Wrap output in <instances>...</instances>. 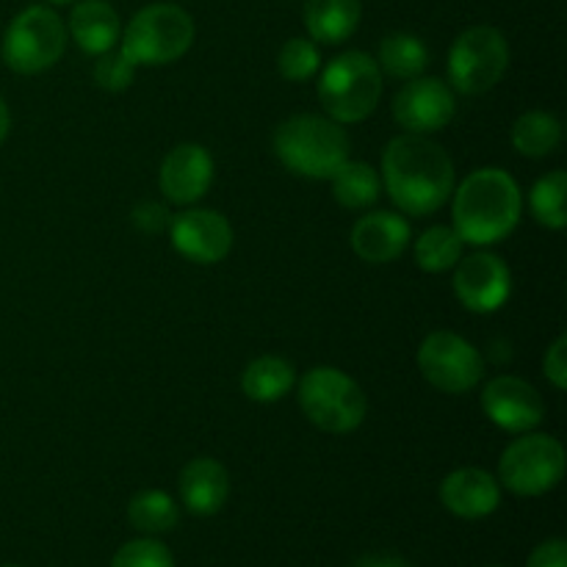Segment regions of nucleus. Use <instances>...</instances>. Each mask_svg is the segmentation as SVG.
<instances>
[{"instance_id":"f257e3e1","label":"nucleus","mask_w":567,"mask_h":567,"mask_svg":"<svg viewBox=\"0 0 567 567\" xmlns=\"http://www.w3.org/2000/svg\"><path fill=\"white\" fill-rule=\"evenodd\" d=\"M382 181L399 210L430 216L454 194V164L437 142L404 133L382 153Z\"/></svg>"},{"instance_id":"f03ea898","label":"nucleus","mask_w":567,"mask_h":567,"mask_svg":"<svg viewBox=\"0 0 567 567\" xmlns=\"http://www.w3.org/2000/svg\"><path fill=\"white\" fill-rule=\"evenodd\" d=\"M520 205V188L509 172L496 166L476 169L460 183L454 194V230L465 244H496L518 227Z\"/></svg>"},{"instance_id":"7ed1b4c3","label":"nucleus","mask_w":567,"mask_h":567,"mask_svg":"<svg viewBox=\"0 0 567 567\" xmlns=\"http://www.w3.org/2000/svg\"><path fill=\"white\" fill-rule=\"evenodd\" d=\"M275 153L293 175L324 181L349 161V136L336 120L299 114L275 131Z\"/></svg>"},{"instance_id":"20e7f679","label":"nucleus","mask_w":567,"mask_h":567,"mask_svg":"<svg viewBox=\"0 0 567 567\" xmlns=\"http://www.w3.org/2000/svg\"><path fill=\"white\" fill-rule=\"evenodd\" d=\"M194 33H197V28H194L192 14L186 9H181V6H144L127 22L125 39H122V53L136 66H164L183 59L192 50Z\"/></svg>"},{"instance_id":"39448f33","label":"nucleus","mask_w":567,"mask_h":567,"mask_svg":"<svg viewBox=\"0 0 567 567\" xmlns=\"http://www.w3.org/2000/svg\"><path fill=\"white\" fill-rule=\"evenodd\" d=\"M382 97V72L371 55L347 50L324 66L319 100L336 122H363Z\"/></svg>"},{"instance_id":"423d86ee","label":"nucleus","mask_w":567,"mask_h":567,"mask_svg":"<svg viewBox=\"0 0 567 567\" xmlns=\"http://www.w3.org/2000/svg\"><path fill=\"white\" fill-rule=\"evenodd\" d=\"M299 408L319 430L332 435L354 432L369 413V402L358 382L332 365H319L302 377Z\"/></svg>"},{"instance_id":"0eeeda50","label":"nucleus","mask_w":567,"mask_h":567,"mask_svg":"<svg viewBox=\"0 0 567 567\" xmlns=\"http://www.w3.org/2000/svg\"><path fill=\"white\" fill-rule=\"evenodd\" d=\"M66 50V28L48 6H28L3 33V61L20 75L50 70Z\"/></svg>"},{"instance_id":"6e6552de","label":"nucleus","mask_w":567,"mask_h":567,"mask_svg":"<svg viewBox=\"0 0 567 567\" xmlns=\"http://www.w3.org/2000/svg\"><path fill=\"white\" fill-rule=\"evenodd\" d=\"M509 66V44L493 25H474L454 39L449 50V81L460 94H485Z\"/></svg>"},{"instance_id":"1a4fd4ad","label":"nucleus","mask_w":567,"mask_h":567,"mask_svg":"<svg viewBox=\"0 0 567 567\" xmlns=\"http://www.w3.org/2000/svg\"><path fill=\"white\" fill-rule=\"evenodd\" d=\"M565 476V449L551 435H526L504 449L498 480L515 496H543Z\"/></svg>"},{"instance_id":"9d476101","label":"nucleus","mask_w":567,"mask_h":567,"mask_svg":"<svg viewBox=\"0 0 567 567\" xmlns=\"http://www.w3.org/2000/svg\"><path fill=\"white\" fill-rule=\"evenodd\" d=\"M419 369L430 385L443 393H468L485 374V360L457 332L437 330L419 349Z\"/></svg>"},{"instance_id":"9b49d317","label":"nucleus","mask_w":567,"mask_h":567,"mask_svg":"<svg viewBox=\"0 0 567 567\" xmlns=\"http://www.w3.org/2000/svg\"><path fill=\"white\" fill-rule=\"evenodd\" d=\"M454 111H457V103H454L452 86L437 78H413L393 100V116L399 125L419 136L443 131L454 120Z\"/></svg>"},{"instance_id":"f8f14e48","label":"nucleus","mask_w":567,"mask_h":567,"mask_svg":"<svg viewBox=\"0 0 567 567\" xmlns=\"http://www.w3.org/2000/svg\"><path fill=\"white\" fill-rule=\"evenodd\" d=\"M454 293L474 313H493L502 308L513 291L507 264L491 252L468 255L454 266Z\"/></svg>"},{"instance_id":"ddd939ff","label":"nucleus","mask_w":567,"mask_h":567,"mask_svg":"<svg viewBox=\"0 0 567 567\" xmlns=\"http://www.w3.org/2000/svg\"><path fill=\"white\" fill-rule=\"evenodd\" d=\"M172 244L183 258L194 264H219L233 249V227L219 210H183L169 225Z\"/></svg>"},{"instance_id":"4468645a","label":"nucleus","mask_w":567,"mask_h":567,"mask_svg":"<svg viewBox=\"0 0 567 567\" xmlns=\"http://www.w3.org/2000/svg\"><path fill=\"white\" fill-rule=\"evenodd\" d=\"M482 410L507 432H529L546 415V402L535 385L520 377H496L482 391Z\"/></svg>"},{"instance_id":"2eb2a0df","label":"nucleus","mask_w":567,"mask_h":567,"mask_svg":"<svg viewBox=\"0 0 567 567\" xmlns=\"http://www.w3.org/2000/svg\"><path fill=\"white\" fill-rule=\"evenodd\" d=\"M161 192L169 203L192 205L208 194L214 183V158L203 144H177L161 164Z\"/></svg>"},{"instance_id":"dca6fc26","label":"nucleus","mask_w":567,"mask_h":567,"mask_svg":"<svg viewBox=\"0 0 567 567\" xmlns=\"http://www.w3.org/2000/svg\"><path fill=\"white\" fill-rule=\"evenodd\" d=\"M441 502L457 518L480 520L496 513V507L502 504V487L487 471L460 468L443 480Z\"/></svg>"},{"instance_id":"f3484780","label":"nucleus","mask_w":567,"mask_h":567,"mask_svg":"<svg viewBox=\"0 0 567 567\" xmlns=\"http://www.w3.org/2000/svg\"><path fill=\"white\" fill-rule=\"evenodd\" d=\"M410 225L404 216L377 210L363 216L352 230V249L365 264H391L408 249Z\"/></svg>"},{"instance_id":"a211bd4d","label":"nucleus","mask_w":567,"mask_h":567,"mask_svg":"<svg viewBox=\"0 0 567 567\" xmlns=\"http://www.w3.org/2000/svg\"><path fill=\"white\" fill-rule=\"evenodd\" d=\"M227 496H230V476L216 460L197 457L181 471V498L188 513L208 518L225 507Z\"/></svg>"},{"instance_id":"6ab92c4d","label":"nucleus","mask_w":567,"mask_h":567,"mask_svg":"<svg viewBox=\"0 0 567 567\" xmlns=\"http://www.w3.org/2000/svg\"><path fill=\"white\" fill-rule=\"evenodd\" d=\"M122 22L105 0H81L70 14V37L89 55H100L120 42Z\"/></svg>"},{"instance_id":"aec40b11","label":"nucleus","mask_w":567,"mask_h":567,"mask_svg":"<svg viewBox=\"0 0 567 567\" xmlns=\"http://www.w3.org/2000/svg\"><path fill=\"white\" fill-rule=\"evenodd\" d=\"M360 0H305V25L321 44H341L358 31Z\"/></svg>"},{"instance_id":"412c9836","label":"nucleus","mask_w":567,"mask_h":567,"mask_svg":"<svg viewBox=\"0 0 567 567\" xmlns=\"http://www.w3.org/2000/svg\"><path fill=\"white\" fill-rule=\"evenodd\" d=\"M293 385H297V371H293V365L288 360L275 358V354L252 360L244 369L241 377V388L247 393V399L260 404L277 402L286 393H291Z\"/></svg>"},{"instance_id":"4be33fe9","label":"nucleus","mask_w":567,"mask_h":567,"mask_svg":"<svg viewBox=\"0 0 567 567\" xmlns=\"http://www.w3.org/2000/svg\"><path fill=\"white\" fill-rule=\"evenodd\" d=\"M563 142V125L546 111H526L513 125V147L526 158H546Z\"/></svg>"},{"instance_id":"5701e85b","label":"nucleus","mask_w":567,"mask_h":567,"mask_svg":"<svg viewBox=\"0 0 567 567\" xmlns=\"http://www.w3.org/2000/svg\"><path fill=\"white\" fill-rule=\"evenodd\" d=\"M430 64V53H426V44L421 42L413 33H391V37L382 39L380 44V72L399 78V81H413Z\"/></svg>"},{"instance_id":"b1692460","label":"nucleus","mask_w":567,"mask_h":567,"mask_svg":"<svg viewBox=\"0 0 567 567\" xmlns=\"http://www.w3.org/2000/svg\"><path fill=\"white\" fill-rule=\"evenodd\" d=\"M127 520L142 535H164L172 532L181 520V509L164 491H142L127 504Z\"/></svg>"},{"instance_id":"393cba45","label":"nucleus","mask_w":567,"mask_h":567,"mask_svg":"<svg viewBox=\"0 0 567 567\" xmlns=\"http://www.w3.org/2000/svg\"><path fill=\"white\" fill-rule=\"evenodd\" d=\"M330 181L332 194H336V199L343 208H369L380 197V177L363 161H347V164L338 166V172Z\"/></svg>"},{"instance_id":"a878e982","label":"nucleus","mask_w":567,"mask_h":567,"mask_svg":"<svg viewBox=\"0 0 567 567\" xmlns=\"http://www.w3.org/2000/svg\"><path fill=\"white\" fill-rule=\"evenodd\" d=\"M565 197H567V175L563 169L548 172L546 177L535 183L529 194V208L532 216L540 221L548 230H563L567 225V210H565Z\"/></svg>"},{"instance_id":"bb28decb","label":"nucleus","mask_w":567,"mask_h":567,"mask_svg":"<svg viewBox=\"0 0 567 567\" xmlns=\"http://www.w3.org/2000/svg\"><path fill=\"white\" fill-rule=\"evenodd\" d=\"M460 255H463V238L457 236L454 227L435 225L415 241V260L424 271H449L457 266Z\"/></svg>"},{"instance_id":"cd10ccee","label":"nucleus","mask_w":567,"mask_h":567,"mask_svg":"<svg viewBox=\"0 0 567 567\" xmlns=\"http://www.w3.org/2000/svg\"><path fill=\"white\" fill-rule=\"evenodd\" d=\"M319 66H321L319 48H316V42H310V39H302V37L288 39V42L280 48V55H277V70H280V75L286 78V81H293V83L313 78L316 72H319Z\"/></svg>"},{"instance_id":"c85d7f7f","label":"nucleus","mask_w":567,"mask_h":567,"mask_svg":"<svg viewBox=\"0 0 567 567\" xmlns=\"http://www.w3.org/2000/svg\"><path fill=\"white\" fill-rule=\"evenodd\" d=\"M111 567H175V559L164 543L142 537V540L125 543L111 559Z\"/></svg>"},{"instance_id":"c756f323","label":"nucleus","mask_w":567,"mask_h":567,"mask_svg":"<svg viewBox=\"0 0 567 567\" xmlns=\"http://www.w3.org/2000/svg\"><path fill=\"white\" fill-rule=\"evenodd\" d=\"M133 78H136V64L122 53V48L105 50L94 61V81L109 92H122V89L131 86Z\"/></svg>"},{"instance_id":"7c9ffc66","label":"nucleus","mask_w":567,"mask_h":567,"mask_svg":"<svg viewBox=\"0 0 567 567\" xmlns=\"http://www.w3.org/2000/svg\"><path fill=\"white\" fill-rule=\"evenodd\" d=\"M543 371L551 380L554 388L565 391L567 388V338L559 336L557 341L551 343V349L546 352V360H543Z\"/></svg>"},{"instance_id":"2f4dec72","label":"nucleus","mask_w":567,"mask_h":567,"mask_svg":"<svg viewBox=\"0 0 567 567\" xmlns=\"http://www.w3.org/2000/svg\"><path fill=\"white\" fill-rule=\"evenodd\" d=\"M529 567H567V543L546 540L532 551Z\"/></svg>"},{"instance_id":"473e14b6","label":"nucleus","mask_w":567,"mask_h":567,"mask_svg":"<svg viewBox=\"0 0 567 567\" xmlns=\"http://www.w3.org/2000/svg\"><path fill=\"white\" fill-rule=\"evenodd\" d=\"M136 225L138 227H144V230L147 233H158L161 227L166 225V210L161 208V205H153V203H147V205H142V208H136Z\"/></svg>"},{"instance_id":"72a5a7b5","label":"nucleus","mask_w":567,"mask_h":567,"mask_svg":"<svg viewBox=\"0 0 567 567\" xmlns=\"http://www.w3.org/2000/svg\"><path fill=\"white\" fill-rule=\"evenodd\" d=\"M354 567H410L402 557H393V554H371L363 557Z\"/></svg>"},{"instance_id":"f704fd0d","label":"nucleus","mask_w":567,"mask_h":567,"mask_svg":"<svg viewBox=\"0 0 567 567\" xmlns=\"http://www.w3.org/2000/svg\"><path fill=\"white\" fill-rule=\"evenodd\" d=\"M9 127H11V114H9V105H6V100L0 97V144H3V138L9 136Z\"/></svg>"},{"instance_id":"c9c22d12","label":"nucleus","mask_w":567,"mask_h":567,"mask_svg":"<svg viewBox=\"0 0 567 567\" xmlns=\"http://www.w3.org/2000/svg\"><path fill=\"white\" fill-rule=\"evenodd\" d=\"M48 3H53V6H70V3H75V0H48Z\"/></svg>"}]
</instances>
